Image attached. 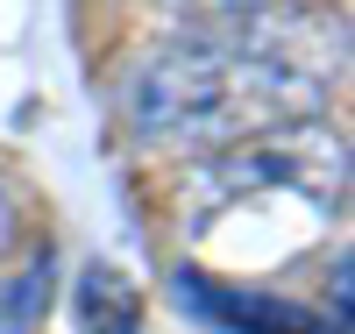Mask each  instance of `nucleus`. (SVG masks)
I'll list each match as a JSON object with an SVG mask.
<instances>
[{"mask_svg":"<svg viewBox=\"0 0 355 334\" xmlns=\"http://www.w3.org/2000/svg\"><path fill=\"white\" fill-rule=\"evenodd\" d=\"M334 43H313L284 22H234L150 57L135 78V128L164 149H227L306 121L327 100Z\"/></svg>","mask_w":355,"mask_h":334,"instance_id":"1","label":"nucleus"},{"mask_svg":"<svg viewBox=\"0 0 355 334\" xmlns=\"http://www.w3.org/2000/svg\"><path fill=\"white\" fill-rule=\"evenodd\" d=\"M178 285L185 299L227 334H334L341 320H313L306 306H291V299H270V292H242V285H214L206 270H178Z\"/></svg>","mask_w":355,"mask_h":334,"instance_id":"2","label":"nucleus"},{"mask_svg":"<svg viewBox=\"0 0 355 334\" xmlns=\"http://www.w3.org/2000/svg\"><path fill=\"white\" fill-rule=\"evenodd\" d=\"M8 235H15V214H8V192H0V249H8Z\"/></svg>","mask_w":355,"mask_h":334,"instance_id":"3","label":"nucleus"}]
</instances>
